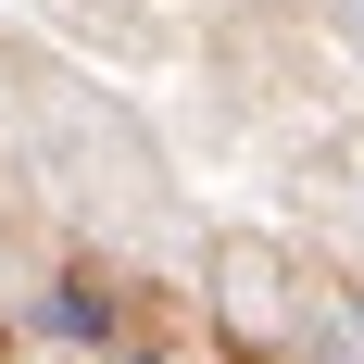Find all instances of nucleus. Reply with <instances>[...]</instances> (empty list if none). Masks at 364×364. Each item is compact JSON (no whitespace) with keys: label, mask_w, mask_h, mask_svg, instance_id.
Instances as JSON below:
<instances>
[{"label":"nucleus","mask_w":364,"mask_h":364,"mask_svg":"<svg viewBox=\"0 0 364 364\" xmlns=\"http://www.w3.org/2000/svg\"><path fill=\"white\" fill-rule=\"evenodd\" d=\"M339 26H352V38H364V0H339Z\"/></svg>","instance_id":"f03ea898"},{"label":"nucleus","mask_w":364,"mask_h":364,"mask_svg":"<svg viewBox=\"0 0 364 364\" xmlns=\"http://www.w3.org/2000/svg\"><path fill=\"white\" fill-rule=\"evenodd\" d=\"M38 327H50V339H113V301H88V289H50V301H38Z\"/></svg>","instance_id":"f257e3e1"}]
</instances>
